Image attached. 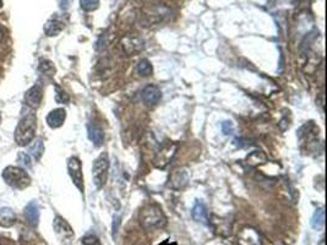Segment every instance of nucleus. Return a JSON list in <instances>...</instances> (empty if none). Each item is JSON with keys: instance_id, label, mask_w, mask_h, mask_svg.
<instances>
[{"instance_id": "nucleus-22", "label": "nucleus", "mask_w": 327, "mask_h": 245, "mask_svg": "<svg viewBox=\"0 0 327 245\" xmlns=\"http://www.w3.org/2000/svg\"><path fill=\"white\" fill-rule=\"evenodd\" d=\"M213 227L217 230V233H220L221 235H228L231 234L232 225L229 223L228 218H220L217 221H213Z\"/></svg>"}, {"instance_id": "nucleus-31", "label": "nucleus", "mask_w": 327, "mask_h": 245, "mask_svg": "<svg viewBox=\"0 0 327 245\" xmlns=\"http://www.w3.org/2000/svg\"><path fill=\"white\" fill-rule=\"evenodd\" d=\"M119 224H120V217H119V216H114V221H113V227H112L113 236L116 235V232H118Z\"/></svg>"}, {"instance_id": "nucleus-3", "label": "nucleus", "mask_w": 327, "mask_h": 245, "mask_svg": "<svg viewBox=\"0 0 327 245\" xmlns=\"http://www.w3.org/2000/svg\"><path fill=\"white\" fill-rule=\"evenodd\" d=\"M3 179L8 185L13 186L16 189H25L31 184V178L27 174L26 171L20 168V167H7L3 171Z\"/></svg>"}, {"instance_id": "nucleus-5", "label": "nucleus", "mask_w": 327, "mask_h": 245, "mask_svg": "<svg viewBox=\"0 0 327 245\" xmlns=\"http://www.w3.org/2000/svg\"><path fill=\"white\" fill-rule=\"evenodd\" d=\"M53 228L54 233L57 235L58 240L62 245H71L74 241L75 234L73 228L70 227V224L63 218V217L57 216L53 221Z\"/></svg>"}, {"instance_id": "nucleus-14", "label": "nucleus", "mask_w": 327, "mask_h": 245, "mask_svg": "<svg viewBox=\"0 0 327 245\" xmlns=\"http://www.w3.org/2000/svg\"><path fill=\"white\" fill-rule=\"evenodd\" d=\"M191 216H193L194 221L200 222L202 224L210 223V216H209V211H207V207L205 206L204 202L199 201V200L195 202L193 210H191Z\"/></svg>"}, {"instance_id": "nucleus-23", "label": "nucleus", "mask_w": 327, "mask_h": 245, "mask_svg": "<svg viewBox=\"0 0 327 245\" xmlns=\"http://www.w3.org/2000/svg\"><path fill=\"white\" fill-rule=\"evenodd\" d=\"M323 224H325V212H323V208L321 207L317 208L312 214L311 227L316 230H321L323 228Z\"/></svg>"}, {"instance_id": "nucleus-32", "label": "nucleus", "mask_w": 327, "mask_h": 245, "mask_svg": "<svg viewBox=\"0 0 327 245\" xmlns=\"http://www.w3.org/2000/svg\"><path fill=\"white\" fill-rule=\"evenodd\" d=\"M71 3H73V0H60V7H62V9H68Z\"/></svg>"}, {"instance_id": "nucleus-15", "label": "nucleus", "mask_w": 327, "mask_h": 245, "mask_svg": "<svg viewBox=\"0 0 327 245\" xmlns=\"http://www.w3.org/2000/svg\"><path fill=\"white\" fill-rule=\"evenodd\" d=\"M66 119V110L64 108H57L47 115V124L52 129H58L64 124Z\"/></svg>"}, {"instance_id": "nucleus-11", "label": "nucleus", "mask_w": 327, "mask_h": 245, "mask_svg": "<svg viewBox=\"0 0 327 245\" xmlns=\"http://www.w3.org/2000/svg\"><path fill=\"white\" fill-rule=\"evenodd\" d=\"M141 98L147 107H154L157 105L162 98V92L157 86L148 85L146 86L141 93Z\"/></svg>"}, {"instance_id": "nucleus-20", "label": "nucleus", "mask_w": 327, "mask_h": 245, "mask_svg": "<svg viewBox=\"0 0 327 245\" xmlns=\"http://www.w3.org/2000/svg\"><path fill=\"white\" fill-rule=\"evenodd\" d=\"M44 152V144L42 139H38L33 143L29 149V155L31 156L35 161H40Z\"/></svg>"}, {"instance_id": "nucleus-24", "label": "nucleus", "mask_w": 327, "mask_h": 245, "mask_svg": "<svg viewBox=\"0 0 327 245\" xmlns=\"http://www.w3.org/2000/svg\"><path fill=\"white\" fill-rule=\"evenodd\" d=\"M266 162V156L260 151H254L248 156V163L250 166H259V164Z\"/></svg>"}, {"instance_id": "nucleus-1", "label": "nucleus", "mask_w": 327, "mask_h": 245, "mask_svg": "<svg viewBox=\"0 0 327 245\" xmlns=\"http://www.w3.org/2000/svg\"><path fill=\"white\" fill-rule=\"evenodd\" d=\"M140 224L146 230H154L166 227L167 224V217L165 216L163 211L156 205H147L140 211Z\"/></svg>"}, {"instance_id": "nucleus-16", "label": "nucleus", "mask_w": 327, "mask_h": 245, "mask_svg": "<svg viewBox=\"0 0 327 245\" xmlns=\"http://www.w3.org/2000/svg\"><path fill=\"white\" fill-rule=\"evenodd\" d=\"M25 217L26 221L29 222L30 225L32 227H37L38 222H40V207L36 201H31L27 204L25 207Z\"/></svg>"}, {"instance_id": "nucleus-2", "label": "nucleus", "mask_w": 327, "mask_h": 245, "mask_svg": "<svg viewBox=\"0 0 327 245\" xmlns=\"http://www.w3.org/2000/svg\"><path fill=\"white\" fill-rule=\"evenodd\" d=\"M36 135V116L35 114H27L22 116L15 130V141L19 146H27Z\"/></svg>"}, {"instance_id": "nucleus-6", "label": "nucleus", "mask_w": 327, "mask_h": 245, "mask_svg": "<svg viewBox=\"0 0 327 245\" xmlns=\"http://www.w3.org/2000/svg\"><path fill=\"white\" fill-rule=\"evenodd\" d=\"M68 172L71 180L81 193H84V174H82L81 161L77 157H70L68 160Z\"/></svg>"}, {"instance_id": "nucleus-9", "label": "nucleus", "mask_w": 327, "mask_h": 245, "mask_svg": "<svg viewBox=\"0 0 327 245\" xmlns=\"http://www.w3.org/2000/svg\"><path fill=\"white\" fill-rule=\"evenodd\" d=\"M121 47L126 54H137L145 48V42L142 38L135 35H127L121 40Z\"/></svg>"}, {"instance_id": "nucleus-28", "label": "nucleus", "mask_w": 327, "mask_h": 245, "mask_svg": "<svg viewBox=\"0 0 327 245\" xmlns=\"http://www.w3.org/2000/svg\"><path fill=\"white\" fill-rule=\"evenodd\" d=\"M18 160L21 166L26 167V168H32V157L29 155V153L20 152L18 156Z\"/></svg>"}, {"instance_id": "nucleus-7", "label": "nucleus", "mask_w": 327, "mask_h": 245, "mask_svg": "<svg viewBox=\"0 0 327 245\" xmlns=\"http://www.w3.org/2000/svg\"><path fill=\"white\" fill-rule=\"evenodd\" d=\"M177 146L174 144H168L160 147V150L156 153V157L153 160L154 167L159 169L167 168L168 164L172 162L173 157L176 156Z\"/></svg>"}, {"instance_id": "nucleus-10", "label": "nucleus", "mask_w": 327, "mask_h": 245, "mask_svg": "<svg viewBox=\"0 0 327 245\" xmlns=\"http://www.w3.org/2000/svg\"><path fill=\"white\" fill-rule=\"evenodd\" d=\"M169 14H171V10L167 9V8L153 7L143 13V21L147 25L159 24V22H162L168 18Z\"/></svg>"}, {"instance_id": "nucleus-30", "label": "nucleus", "mask_w": 327, "mask_h": 245, "mask_svg": "<svg viewBox=\"0 0 327 245\" xmlns=\"http://www.w3.org/2000/svg\"><path fill=\"white\" fill-rule=\"evenodd\" d=\"M222 132L224 135H232L234 133V125L232 121H223L222 122Z\"/></svg>"}, {"instance_id": "nucleus-35", "label": "nucleus", "mask_w": 327, "mask_h": 245, "mask_svg": "<svg viewBox=\"0 0 327 245\" xmlns=\"http://www.w3.org/2000/svg\"><path fill=\"white\" fill-rule=\"evenodd\" d=\"M0 120H2V116H0Z\"/></svg>"}, {"instance_id": "nucleus-13", "label": "nucleus", "mask_w": 327, "mask_h": 245, "mask_svg": "<svg viewBox=\"0 0 327 245\" xmlns=\"http://www.w3.org/2000/svg\"><path fill=\"white\" fill-rule=\"evenodd\" d=\"M42 96H43L42 87L38 85H35L33 87H31L26 92V94H25V103H26L30 108L37 109V108L40 107L41 102H42Z\"/></svg>"}, {"instance_id": "nucleus-21", "label": "nucleus", "mask_w": 327, "mask_h": 245, "mask_svg": "<svg viewBox=\"0 0 327 245\" xmlns=\"http://www.w3.org/2000/svg\"><path fill=\"white\" fill-rule=\"evenodd\" d=\"M136 71L141 77H148L153 72V66L148 59H141L136 66Z\"/></svg>"}, {"instance_id": "nucleus-12", "label": "nucleus", "mask_w": 327, "mask_h": 245, "mask_svg": "<svg viewBox=\"0 0 327 245\" xmlns=\"http://www.w3.org/2000/svg\"><path fill=\"white\" fill-rule=\"evenodd\" d=\"M189 182V174L185 169H177L169 177L168 186L173 190H182Z\"/></svg>"}, {"instance_id": "nucleus-25", "label": "nucleus", "mask_w": 327, "mask_h": 245, "mask_svg": "<svg viewBox=\"0 0 327 245\" xmlns=\"http://www.w3.org/2000/svg\"><path fill=\"white\" fill-rule=\"evenodd\" d=\"M38 70L42 72V75H46V76L52 77L55 72V68L53 64L49 60H41L40 66H38Z\"/></svg>"}, {"instance_id": "nucleus-29", "label": "nucleus", "mask_w": 327, "mask_h": 245, "mask_svg": "<svg viewBox=\"0 0 327 245\" xmlns=\"http://www.w3.org/2000/svg\"><path fill=\"white\" fill-rule=\"evenodd\" d=\"M82 244L84 245H98L99 239L95 234H87L82 238Z\"/></svg>"}, {"instance_id": "nucleus-17", "label": "nucleus", "mask_w": 327, "mask_h": 245, "mask_svg": "<svg viewBox=\"0 0 327 245\" xmlns=\"http://www.w3.org/2000/svg\"><path fill=\"white\" fill-rule=\"evenodd\" d=\"M87 132H88V139L92 141V144L95 146H101L104 141V133L102 130V128L99 125L90 122L87 125Z\"/></svg>"}, {"instance_id": "nucleus-26", "label": "nucleus", "mask_w": 327, "mask_h": 245, "mask_svg": "<svg viewBox=\"0 0 327 245\" xmlns=\"http://www.w3.org/2000/svg\"><path fill=\"white\" fill-rule=\"evenodd\" d=\"M55 101L58 103H62V104H68L69 101H70V97H69V94L62 87L55 86Z\"/></svg>"}, {"instance_id": "nucleus-18", "label": "nucleus", "mask_w": 327, "mask_h": 245, "mask_svg": "<svg viewBox=\"0 0 327 245\" xmlns=\"http://www.w3.org/2000/svg\"><path fill=\"white\" fill-rule=\"evenodd\" d=\"M65 27V24L63 21L58 20V19H51L49 21H47V24L44 25V32H46L47 36L49 37H53V36L59 35L60 32Z\"/></svg>"}, {"instance_id": "nucleus-8", "label": "nucleus", "mask_w": 327, "mask_h": 245, "mask_svg": "<svg viewBox=\"0 0 327 245\" xmlns=\"http://www.w3.org/2000/svg\"><path fill=\"white\" fill-rule=\"evenodd\" d=\"M238 244L239 245H262L261 236L259 232L253 227L242 228V230L238 234Z\"/></svg>"}, {"instance_id": "nucleus-19", "label": "nucleus", "mask_w": 327, "mask_h": 245, "mask_svg": "<svg viewBox=\"0 0 327 245\" xmlns=\"http://www.w3.org/2000/svg\"><path fill=\"white\" fill-rule=\"evenodd\" d=\"M16 214L10 207H3L0 210V225L2 227H11L15 224Z\"/></svg>"}, {"instance_id": "nucleus-33", "label": "nucleus", "mask_w": 327, "mask_h": 245, "mask_svg": "<svg viewBox=\"0 0 327 245\" xmlns=\"http://www.w3.org/2000/svg\"><path fill=\"white\" fill-rule=\"evenodd\" d=\"M3 38V32H2V29H0V41H2Z\"/></svg>"}, {"instance_id": "nucleus-4", "label": "nucleus", "mask_w": 327, "mask_h": 245, "mask_svg": "<svg viewBox=\"0 0 327 245\" xmlns=\"http://www.w3.org/2000/svg\"><path fill=\"white\" fill-rule=\"evenodd\" d=\"M109 174V157L106 152L99 155L93 162L92 178L97 189H102L106 185Z\"/></svg>"}, {"instance_id": "nucleus-27", "label": "nucleus", "mask_w": 327, "mask_h": 245, "mask_svg": "<svg viewBox=\"0 0 327 245\" xmlns=\"http://www.w3.org/2000/svg\"><path fill=\"white\" fill-rule=\"evenodd\" d=\"M80 7L85 11H95L99 7V0H80Z\"/></svg>"}, {"instance_id": "nucleus-34", "label": "nucleus", "mask_w": 327, "mask_h": 245, "mask_svg": "<svg viewBox=\"0 0 327 245\" xmlns=\"http://www.w3.org/2000/svg\"><path fill=\"white\" fill-rule=\"evenodd\" d=\"M0 8H2V0H0Z\"/></svg>"}]
</instances>
